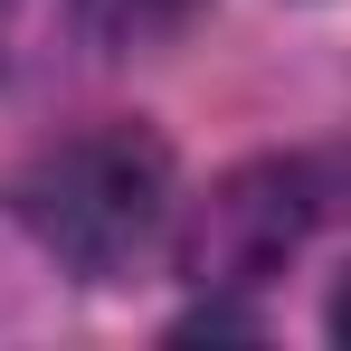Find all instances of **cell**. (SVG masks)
<instances>
[{
  "instance_id": "obj_1",
  "label": "cell",
  "mask_w": 351,
  "mask_h": 351,
  "mask_svg": "<svg viewBox=\"0 0 351 351\" xmlns=\"http://www.w3.org/2000/svg\"><path fill=\"white\" fill-rule=\"evenodd\" d=\"M19 209H29V237L58 256L66 276L114 285L171 228V152L152 133H133V123L76 133V143H58V152L29 162Z\"/></svg>"
},
{
  "instance_id": "obj_2",
  "label": "cell",
  "mask_w": 351,
  "mask_h": 351,
  "mask_svg": "<svg viewBox=\"0 0 351 351\" xmlns=\"http://www.w3.org/2000/svg\"><path fill=\"white\" fill-rule=\"evenodd\" d=\"M294 237H304V190L294 171H237L219 199H209V219L190 237V276L199 285H247V276H266L276 256H294Z\"/></svg>"
},
{
  "instance_id": "obj_3",
  "label": "cell",
  "mask_w": 351,
  "mask_h": 351,
  "mask_svg": "<svg viewBox=\"0 0 351 351\" xmlns=\"http://www.w3.org/2000/svg\"><path fill=\"white\" fill-rule=\"evenodd\" d=\"M95 10H105L114 29H180L199 0H95Z\"/></svg>"
},
{
  "instance_id": "obj_4",
  "label": "cell",
  "mask_w": 351,
  "mask_h": 351,
  "mask_svg": "<svg viewBox=\"0 0 351 351\" xmlns=\"http://www.w3.org/2000/svg\"><path fill=\"white\" fill-rule=\"evenodd\" d=\"M332 332L351 342V276H342V294H332Z\"/></svg>"
}]
</instances>
